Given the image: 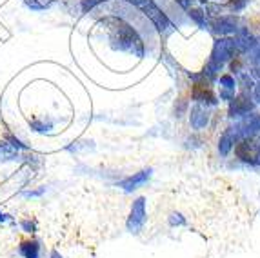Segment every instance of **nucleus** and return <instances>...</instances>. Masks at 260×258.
I'll use <instances>...</instances> for the list:
<instances>
[{"label": "nucleus", "instance_id": "1", "mask_svg": "<svg viewBox=\"0 0 260 258\" xmlns=\"http://www.w3.org/2000/svg\"><path fill=\"white\" fill-rule=\"evenodd\" d=\"M122 2H127V4L135 6V8H139L140 11H142V13L146 15L153 24H155V27L160 31V33L169 31L171 27H173V24L169 22L168 15H166L164 11H162V9L153 2V0H122Z\"/></svg>", "mask_w": 260, "mask_h": 258}, {"label": "nucleus", "instance_id": "2", "mask_svg": "<svg viewBox=\"0 0 260 258\" xmlns=\"http://www.w3.org/2000/svg\"><path fill=\"white\" fill-rule=\"evenodd\" d=\"M148 220V211H146V197H139L135 198L133 204H131V211L129 216H127L126 228L129 233L137 235V233L142 231L144 224Z\"/></svg>", "mask_w": 260, "mask_h": 258}, {"label": "nucleus", "instance_id": "3", "mask_svg": "<svg viewBox=\"0 0 260 258\" xmlns=\"http://www.w3.org/2000/svg\"><path fill=\"white\" fill-rule=\"evenodd\" d=\"M253 109H255V100L249 96V91H242L240 95L230 100L228 115H230V118H244L246 115L253 113Z\"/></svg>", "mask_w": 260, "mask_h": 258}, {"label": "nucleus", "instance_id": "4", "mask_svg": "<svg viewBox=\"0 0 260 258\" xmlns=\"http://www.w3.org/2000/svg\"><path fill=\"white\" fill-rule=\"evenodd\" d=\"M235 155H237V158H240L246 164H251V166L260 164L258 146L253 144V138H239L235 144Z\"/></svg>", "mask_w": 260, "mask_h": 258}, {"label": "nucleus", "instance_id": "5", "mask_svg": "<svg viewBox=\"0 0 260 258\" xmlns=\"http://www.w3.org/2000/svg\"><path fill=\"white\" fill-rule=\"evenodd\" d=\"M237 129V137L239 138H255L260 135V115L256 113H249L239 122V125H235Z\"/></svg>", "mask_w": 260, "mask_h": 258}, {"label": "nucleus", "instance_id": "6", "mask_svg": "<svg viewBox=\"0 0 260 258\" xmlns=\"http://www.w3.org/2000/svg\"><path fill=\"white\" fill-rule=\"evenodd\" d=\"M213 31L220 37H228V35H235L239 31V20L235 15H224V17H217L209 24Z\"/></svg>", "mask_w": 260, "mask_h": 258}, {"label": "nucleus", "instance_id": "7", "mask_svg": "<svg viewBox=\"0 0 260 258\" xmlns=\"http://www.w3.org/2000/svg\"><path fill=\"white\" fill-rule=\"evenodd\" d=\"M191 99L195 100V104H202V106H217L218 104L215 93L206 82H195V86L191 89Z\"/></svg>", "mask_w": 260, "mask_h": 258}, {"label": "nucleus", "instance_id": "8", "mask_svg": "<svg viewBox=\"0 0 260 258\" xmlns=\"http://www.w3.org/2000/svg\"><path fill=\"white\" fill-rule=\"evenodd\" d=\"M209 118H211V115H209V111H208V106L195 104V106L191 108V111H189V124H191V127L195 129V131H202V129L208 127Z\"/></svg>", "mask_w": 260, "mask_h": 258}, {"label": "nucleus", "instance_id": "9", "mask_svg": "<svg viewBox=\"0 0 260 258\" xmlns=\"http://www.w3.org/2000/svg\"><path fill=\"white\" fill-rule=\"evenodd\" d=\"M151 175H153V169L151 168H148V169H142V171H139V173H135L133 177H127V178H124V180H120L118 182V187H122V189L126 191V193H129V191H135L139 185H144L146 182L151 178Z\"/></svg>", "mask_w": 260, "mask_h": 258}, {"label": "nucleus", "instance_id": "10", "mask_svg": "<svg viewBox=\"0 0 260 258\" xmlns=\"http://www.w3.org/2000/svg\"><path fill=\"white\" fill-rule=\"evenodd\" d=\"M235 48H237V51L239 53H247L251 51V49L256 48V39L253 37L251 33H249V29H246V27H239V31L235 33Z\"/></svg>", "mask_w": 260, "mask_h": 258}, {"label": "nucleus", "instance_id": "11", "mask_svg": "<svg viewBox=\"0 0 260 258\" xmlns=\"http://www.w3.org/2000/svg\"><path fill=\"white\" fill-rule=\"evenodd\" d=\"M239 137H237V129L235 127H225V131L222 133L220 140H218V153L222 156H228L231 153V149L235 147Z\"/></svg>", "mask_w": 260, "mask_h": 258}, {"label": "nucleus", "instance_id": "12", "mask_svg": "<svg viewBox=\"0 0 260 258\" xmlns=\"http://www.w3.org/2000/svg\"><path fill=\"white\" fill-rule=\"evenodd\" d=\"M218 86H220V100H233L235 96V89H237V78L233 75H222L218 78Z\"/></svg>", "mask_w": 260, "mask_h": 258}, {"label": "nucleus", "instance_id": "13", "mask_svg": "<svg viewBox=\"0 0 260 258\" xmlns=\"http://www.w3.org/2000/svg\"><path fill=\"white\" fill-rule=\"evenodd\" d=\"M18 253L24 258H40V242L24 240L18 245Z\"/></svg>", "mask_w": 260, "mask_h": 258}, {"label": "nucleus", "instance_id": "14", "mask_svg": "<svg viewBox=\"0 0 260 258\" xmlns=\"http://www.w3.org/2000/svg\"><path fill=\"white\" fill-rule=\"evenodd\" d=\"M18 158V149L9 142H0V162H9V160Z\"/></svg>", "mask_w": 260, "mask_h": 258}, {"label": "nucleus", "instance_id": "15", "mask_svg": "<svg viewBox=\"0 0 260 258\" xmlns=\"http://www.w3.org/2000/svg\"><path fill=\"white\" fill-rule=\"evenodd\" d=\"M187 11H189V13H187V15H189V17L193 18V20H195L200 27H202V29H206V27H209L208 17H206V13H204V11H202V9H193V8H189V9H187Z\"/></svg>", "mask_w": 260, "mask_h": 258}, {"label": "nucleus", "instance_id": "16", "mask_svg": "<svg viewBox=\"0 0 260 258\" xmlns=\"http://www.w3.org/2000/svg\"><path fill=\"white\" fill-rule=\"evenodd\" d=\"M168 222H169V225H171V228H178V225H184V224H186V218H184L182 213H178V211H173V213H169Z\"/></svg>", "mask_w": 260, "mask_h": 258}, {"label": "nucleus", "instance_id": "17", "mask_svg": "<svg viewBox=\"0 0 260 258\" xmlns=\"http://www.w3.org/2000/svg\"><path fill=\"white\" fill-rule=\"evenodd\" d=\"M247 2H249V0H230V9L231 11H233V13H237V11H242L244 8H246L247 6Z\"/></svg>", "mask_w": 260, "mask_h": 258}, {"label": "nucleus", "instance_id": "18", "mask_svg": "<svg viewBox=\"0 0 260 258\" xmlns=\"http://www.w3.org/2000/svg\"><path fill=\"white\" fill-rule=\"evenodd\" d=\"M249 60H251V66H253V68H260V44H256V48H255V49H251Z\"/></svg>", "mask_w": 260, "mask_h": 258}, {"label": "nucleus", "instance_id": "19", "mask_svg": "<svg viewBox=\"0 0 260 258\" xmlns=\"http://www.w3.org/2000/svg\"><path fill=\"white\" fill-rule=\"evenodd\" d=\"M20 225H22V229H24V233H29V235H33V233L37 231V224L33 220H22Z\"/></svg>", "mask_w": 260, "mask_h": 258}, {"label": "nucleus", "instance_id": "20", "mask_svg": "<svg viewBox=\"0 0 260 258\" xmlns=\"http://www.w3.org/2000/svg\"><path fill=\"white\" fill-rule=\"evenodd\" d=\"M8 140H9V144H11L13 147H17V149H27V147L24 146V144H22L20 140H18V138L11 137V135H8Z\"/></svg>", "mask_w": 260, "mask_h": 258}, {"label": "nucleus", "instance_id": "21", "mask_svg": "<svg viewBox=\"0 0 260 258\" xmlns=\"http://www.w3.org/2000/svg\"><path fill=\"white\" fill-rule=\"evenodd\" d=\"M26 6L31 9H35V11H42V9L46 8V6L40 4V2H37V0H26Z\"/></svg>", "mask_w": 260, "mask_h": 258}, {"label": "nucleus", "instance_id": "22", "mask_svg": "<svg viewBox=\"0 0 260 258\" xmlns=\"http://www.w3.org/2000/svg\"><path fill=\"white\" fill-rule=\"evenodd\" d=\"M44 193H46V187H40L39 191H27V193H24V197H26V198H33V197H42Z\"/></svg>", "mask_w": 260, "mask_h": 258}, {"label": "nucleus", "instance_id": "23", "mask_svg": "<svg viewBox=\"0 0 260 258\" xmlns=\"http://www.w3.org/2000/svg\"><path fill=\"white\" fill-rule=\"evenodd\" d=\"M31 127L35 129V131H48V129L51 127V124H40V122H33V124H31Z\"/></svg>", "mask_w": 260, "mask_h": 258}, {"label": "nucleus", "instance_id": "24", "mask_svg": "<svg viewBox=\"0 0 260 258\" xmlns=\"http://www.w3.org/2000/svg\"><path fill=\"white\" fill-rule=\"evenodd\" d=\"M253 100H255V104H260V80L253 87Z\"/></svg>", "mask_w": 260, "mask_h": 258}, {"label": "nucleus", "instance_id": "25", "mask_svg": "<svg viewBox=\"0 0 260 258\" xmlns=\"http://www.w3.org/2000/svg\"><path fill=\"white\" fill-rule=\"evenodd\" d=\"M177 2L182 6L184 9H189L191 6H193V2H195V0H177Z\"/></svg>", "mask_w": 260, "mask_h": 258}, {"label": "nucleus", "instance_id": "26", "mask_svg": "<svg viewBox=\"0 0 260 258\" xmlns=\"http://www.w3.org/2000/svg\"><path fill=\"white\" fill-rule=\"evenodd\" d=\"M8 220H9V215H4V213L0 211V224H2V222H8Z\"/></svg>", "mask_w": 260, "mask_h": 258}, {"label": "nucleus", "instance_id": "27", "mask_svg": "<svg viewBox=\"0 0 260 258\" xmlns=\"http://www.w3.org/2000/svg\"><path fill=\"white\" fill-rule=\"evenodd\" d=\"M49 258H64V256H62L58 251H51V256H49Z\"/></svg>", "mask_w": 260, "mask_h": 258}, {"label": "nucleus", "instance_id": "28", "mask_svg": "<svg viewBox=\"0 0 260 258\" xmlns=\"http://www.w3.org/2000/svg\"><path fill=\"white\" fill-rule=\"evenodd\" d=\"M258 156H260V144H258Z\"/></svg>", "mask_w": 260, "mask_h": 258}, {"label": "nucleus", "instance_id": "29", "mask_svg": "<svg viewBox=\"0 0 260 258\" xmlns=\"http://www.w3.org/2000/svg\"><path fill=\"white\" fill-rule=\"evenodd\" d=\"M104 2H108V0H104Z\"/></svg>", "mask_w": 260, "mask_h": 258}]
</instances>
